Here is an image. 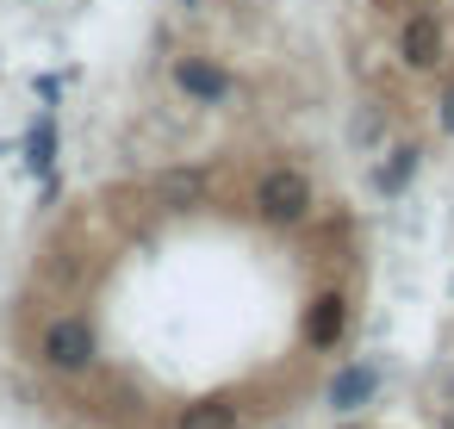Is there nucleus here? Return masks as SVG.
<instances>
[{"mask_svg": "<svg viewBox=\"0 0 454 429\" xmlns=\"http://www.w3.org/2000/svg\"><path fill=\"white\" fill-rule=\"evenodd\" d=\"M299 330H305V342H311V348H336V342H342V330H348V299H342L336 286H330V292H317V299L305 305V324H299Z\"/></svg>", "mask_w": 454, "mask_h": 429, "instance_id": "obj_6", "label": "nucleus"}, {"mask_svg": "<svg viewBox=\"0 0 454 429\" xmlns=\"http://www.w3.org/2000/svg\"><path fill=\"white\" fill-rule=\"evenodd\" d=\"M237 404L224 398V392H212V398H193V404H181L175 410V429H237Z\"/></svg>", "mask_w": 454, "mask_h": 429, "instance_id": "obj_8", "label": "nucleus"}, {"mask_svg": "<svg viewBox=\"0 0 454 429\" xmlns=\"http://www.w3.org/2000/svg\"><path fill=\"white\" fill-rule=\"evenodd\" d=\"M94 355H100V336H94V324L82 311H57L44 324V336H38V361L51 373H88Z\"/></svg>", "mask_w": 454, "mask_h": 429, "instance_id": "obj_1", "label": "nucleus"}, {"mask_svg": "<svg viewBox=\"0 0 454 429\" xmlns=\"http://www.w3.org/2000/svg\"><path fill=\"white\" fill-rule=\"evenodd\" d=\"M187 7H193V0H187Z\"/></svg>", "mask_w": 454, "mask_h": 429, "instance_id": "obj_13", "label": "nucleus"}, {"mask_svg": "<svg viewBox=\"0 0 454 429\" xmlns=\"http://www.w3.org/2000/svg\"><path fill=\"white\" fill-rule=\"evenodd\" d=\"M448 392H454V386H448Z\"/></svg>", "mask_w": 454, "mask_h": 429, "instance_id": "obj_14", "label": "nucleus"}, {"mask_svg": "<svg viewBox=\"0 0 454 429\" xmlns=\"http://www.w3.org/2000/svg\"><path fill=\"white\" fill-rule=\"evenodd\" d=\"M311 206H317V187H311V175H299V168H268V175L255 181V212H262L268 224H305Z\"/></svg>", "mask_w": 454, "mask_h": 429, "instance_id": "obj_2", "label": "nucleus"}, {"mask_svg": "<svg viewBox=\"0 0 454 429\" xmlns=\"http://www.w3.org/2000/svg\"><path fill=\"white\" fill-rule=\"evenodd\" d=\"M336 429H367V423H355V417H342V423H336Z\"/></svg>", "mask_w": 454, "mask_h": 429, "instance_id": "obj_12", "label": "nucleus"}, {"mask_svg": "<svg viewBox=\"0 0 454 429\" xmlns=\"http://www.w3.org/2000/svg\"><path fill=\"white\" fill-rule=\"evenodd\" d=\"M435 119H442V131H448V137H454V82H448V88H442V106H435Z\"/></svg>", "mask_w": 454, "mask_h": 429, "instance_id": "obj_11", "label": "nucleus"}, {"mask_svg": "<svg viewBox=\"0 0 454 429\" xmlns=\"http://www.w3.org/2000/svg\"><path fill=\"white\" fill-rule=\"evenodd\" d=\"M417 162H423V156H417L411 144L386 150V162L373 168V187H380V193H404V187H411V175H417Z\"/></svg>", "mask_w": 454, "mask_h": 429, "instance_id": "obj_9", "label": "nucleus"}, {"mask_svg": "<svg viewBox=\"0 0 454 429\" xmlns=\"http://www.w3.org/2000/svg\"><path fill=\"white\" fill-rule=\"evenodd\" d=\"M398 57H404V69H442V57H448V26H442L435 13H411L404 32H398Z\"/></svg>", "mask_w": 454, "mask_h": 429, "instance_id": "obj_3", "label": "nucleus"}, {"mask_svg": "<svg viewBox=\"0 0 454 429\" xmlns=\"http://www.w3.org/2000/svg\"><path fill=\"white\" fill-rule=\"evenodd\" d=\"M206 193H212V175L206 168H162L156 175V199L168 212H193V206H206Z\"/></svg>", "mask_w": 454, "mask_h": 429, "instance_id": "obj_7", "label": "nucleus"}, {"mask_svg": "<svg viewBox=\"0 0 454 429\" xmlns=\"http://www.w3.org/2000/svg\"><path fill=\"white\" fill-rule=\"evenodd\" d=\"M175 88H181L193 106H224V100H231V75H224V63H212V57H175Z\"/></svg>", "mask_w": 454, "mask_h": 429, "instance_id": "obj_4", "label": "nucleus"}, {"mask_svg": "<svg viewBox=\"0 0 454 429\" xmlns=\"http://www.w3.org/2000/svg\"><path fill=\"white\" fill-rule=\"evenodd\" d=\"M324 398H330V410H336V417H361V404H373V398H380V367H373V361H348V367L330 379V392H324Z\"/></svg>", "mask_w": 454, "mask_h": 429, "instance_id": "obj_5", "label": "nucleus"}, {"mask_svg": "<svg viewBox=\"0 0 454 429\" xmlns=\"http://www.w3.org/2000/svg\"><path fill=\"white\" fill-rule=\"evenodd\" d=\"M26 168L32 175H51L57 168V125H51V113L32 125V137H26Z\"/></svg>", "mask_w": 454, "mask_h": 429, "instance_id": "obj_10", "label": "nucleus"}]
</instances>
